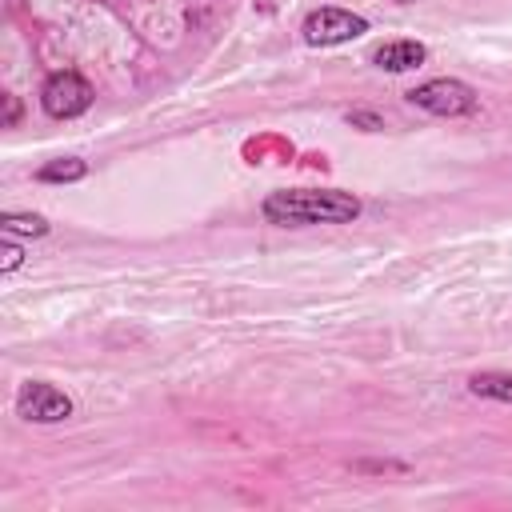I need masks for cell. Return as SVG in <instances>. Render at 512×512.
Returning a JSON list of instances; mask_svg holds the SVG:
<instances>
[{
    "label": "cell",
    "mask_w": 512,
    "mask_h": 512,
    "mask_svg": "<svg viewBox=\"0 0 512 512\" xmlns=\"http://www.w3.org/2000/svg\"><path fill=\"white\" fill-rule=\"evenodd\" d=\"M0 256H4V260H0V272H16V268L24 264V252H20V248H16L12 240H8L4 248H0Z\"/></svg>",
    "instance_id": "11"
},
{
    "label": "cell",
    "mask_w": 512,
    "mask_h": 512,
    "mask_svg": "<svg viewBox=\"0 0 512 512\" xmlns=\"http://www.w3.org/2000/svg\"><path fill=\"white\" fill-rule=\"evenodd\" d=\"M20 120V104H16V96H4V128H12Z\"/></svg>",
    "instance_id": "12"
},
{
    "label": "cell",
    "mask_w": 512,
    "mask_h": 512,
    "mask_svg": "<svg viewBox=\"0 0 512 512\" xmlns=\"http://www.w3.org/2000/svg\"><path fill=\"white\" fill-rule=\"evenodd\" d=\"M400 4H412V0H400Z\"/></svg>",
    "instance_id": "13"
},
{
    "label": "cell",
    "mask_w": 512,
    "mask_h": 512,
    "mask_svg": "<svg viewBox=\"0 0 512 512\" xmlns=\"http://www.w3.org/2000/svg\"><path fill=\"white\" fill-rule=\"evenodd\" d=\"M40 104L48 116L56 120H72L80 112H88L92 104V84L80 76V72H52L40 88Z\"/></svg>",
    "instance_id": "4"
},
{
    "label": "cell",
    "mask_w": 512,
    "mask_h": 512,
    "mask_svg": "<svg viewBox=\"0 0 512 512\" xmlns=\"http://www.w3.org/2000/svg\"><path fill=\"white\" fill-rule=\"evenodd\" d=\"M304 40L312 48H328V44H344V40H356L368 32V20L348 12V8H316L304 16Z\"/></svg>",
    "instance_id": "3"
},
{
    "label": "cell",
    "mask_w": 512,
    "mask_h": 512,
    "mask_svg": "<svg viewBox=\"0 0 512 512\" xmlns=\"http://www.w3.org/2000/svg\"><path fill=\"white\" fill-rule=\"evenodd\" d=\"M0 232L4 236H48V220L36 212H4Z\"/></svg>",
    "instance_id": "8"
},
{
    "label": "cell",
    "mask_w": 512,
    "mask_h": 512,
    "mask_svg": "<svg viewBox=\"0 0 512 512\" xmlns=\"http://www.w3.org/2000/svg\"><path fill=\"white\" fill-rule=\"evenodd\" d=\"M372 60L384 72H408V68H420L428 60V48L420 40H388L372 52Z\"/></svg>",
    "instance_id": "6"
},
{
    "label": "cell",
    "mask_w": 512,
    "mask_h": 512,
    "mask_svg": "<svg viewBox=\"0 0 512 512\" xmlns=\"http://www.w3.org/2000/svg\"><path fill=\"white\" fill-rule=\"evenodd\" d=\"M348 124H356V128H364V132H376V128H384V120H380L376 112H364V108L348 112Z\"/></svg>",
    "instance_id": "10"
},
{
    "label": "cell",
    "mask_w": 512,
    "mask_h": 512,
    "mask_svg": "<svg viewBox=\"0 0 512 512\" xmlns=\"http://www.w3.org/2000/svg\"><path fill=\"white\" fill-rule=\"evenodd\" d=\"M268 224L304 228V224H348L360 216V200L340 188H284L260 204Z\"/></svg>",
    "instance_id": "1"
},
{
    "label": "cell",
    "mask_w": 512,
    "mask_h": 512,
    "mask_svg": "<svg viewBox=\"0 0 512 512\" xmlns=\"http://www.w3.org/2000/svg\"><path fill=\"white\" fill-rule=\"evenodd\" d=\"M468 392L472 396H484V400L512 404V372H476L468 380Z\"/></svg>",
    "instance_id": "7"
},
{
    "label": "cell",
    "mask_w": 512,
    "mask_h": 512,
    "mask_svg": "<svg viewBox=\"0 0 512 512\" xmlns=\"http://www.w3.org/2000/svg\"><path fill=\"white\" fill-rule=\"evenodd\" d=\"M84 172H88L84 160H76V156H60V160L44 164V168L36 172V180H44V184H68V180H80Z\"/></svg>",
    "instance_id": "9"
},
{
    "label": "cell",
    "mask_w": 512,
    "mask_h": 512,
    "mask_svg": "<svg viewBox=\"0 0 512 512\" xmlns=\"http://www.w3.org/2000/svg\"><path fill=\"white\" fill-rule=\"evenodd\" d=\"M408 100H412L416 108L432 112V116H468V112H476V104H480L476 88L464 84V80H452V76H436V80L416 84V88L408 92Z\"/></svg>",
    "instance_id": "2"
},
{
    "label": "cell",
    "mask_w": 512,
    "mask_h": 512,
    "mask_svg": "<svg viewBox=\"0 0 512 512\" xmlns=\"http://www.w3.org/2000/svg\"><path fill=\"white\" fill-rule=\"evenodd\" d=\"M16 412L24 420H36V424H60L72 416V400L56 388V384H44V380H28L20 384L16 392Z\"/></svg>",
    "instance_id": "5"
}]
</instances>
